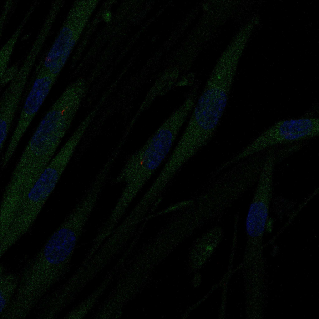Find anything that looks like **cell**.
<instances>
[{"instance_id": "obj_1", "label": "cell", "mask_w": 319, "mask_h": 319, "mask_svg": "<svg viewBox=\"0 0 319 319\" xmlns=\"http://www.w3.org/2000/svg\"><path fill=\"white\" fill-rule=\"evenodd\" d=\"M71 255L45 243L26 264L19 275L18 286L5 311L8 318H24L61 279Z\"/></svg>"}, {"instance_id": "obj_2", "label": "cell", "mask_w": 319, "mask_h": 319, "mask_svg": "<svg viewBox=\"0 0 319 319\" xmlns=\"http://www.w3.org/2000/svg\"><path fill=\"white\" fill-rule=\"evenodd\" d=\"M235 74L234 66L214 70L197 98L188 128L201 137L213 138L227 106Z\"/></svg>"}, {"instance_id": "obj_3", "label": "cell", "mask_w": 319, "mask_h": 319, "mask_svg": "<svg viewBox=\"0 0 319 319\" xmlns=\"http://www.w3.org/2000/svg\"><path fill=\"white\" fill-rule=\"evenodd\" d=\"M64 136L37 127L17 163L8 184L16 188H31L55 156Z\"/></svg>"}, {"instance_id": "obj_4", "label": "cell", "mask_w": 319, "mask_h": 319, "mask_svg": "<svg viewBox=\"0 0 319 319\" xmlns=\"http://www.w3.org/2000/svg\"><path fill=\"white\" fill-rule=\"evenodd\" d=\"M182 125L169 117L135 154L131 179L133 185L140 187L146 182L166 157Z\"/></svg>"}, {"instance_id": "obj_5", "label": "cell", "mask_w": 319, "mask_h": 319, "mask_svg": "<svg viewBox=\"0 0 319 319\" xmlns=\"http://www.w3.org/2000/svg\"><path fill=\"white\" fill-rule=\"evenodd\" d=\"M319 135V119L315 118L281 121L269 127L230 159L235 164L265 150L296 143Z\"/></svg>"}, {"instance_id": "obj_6", "label": "cell", "mask_w": 319, "mask_h": 319, "mask_svg": "<svg viewBox=\"0 0 319 319\" xmlns=\"http://www.w3.org/2000/svg\"><path fill=\"white\" fill-rule=\"evenodd\" d=\"M274 171L269 168L261 170L248 210L246 230L248 244L262 248L263 237L273 193Z\"/></svg>"}, {"instance_id": "obj_7", "label": "cell", "mask_w": 319, "mask_h": 319, "mask_svg": "<svg viewBox=\"0 0 319 319\" xmlns=\"http://www.w3.org/2000/svg\"><path fill=\"white\" fill-rule=\"evenodd\" d=\"M58 76L39 72L25 101L17 125L12 135L20 141L26 131L50 92Z\"/></svg>"}, {"instance_id": "obj_8", "label": "cell", "mask_w": 319, "mask_h": 319, "mask_svg": "<svg viewBox=\"0 0 319 319\" xmlns=\"http://www.w3.org/2000/svg\"><path fill=\"white\" fill-rule=\"evenodd\" d=\"M29 74L18 71L1 98L0 131L3 134L9 133Z\"/></svg>"}, {"instance_id": "obj_9", "label": "cell", "mask_w": 319, "mask_h": 319, "mask_svg": "<svg viewBox=\"0 0 319 319\" xmlns=\"http://www.w3.org/2000/svg\"><path fill=\"white\" fill-rule=\"evenodd\" d=\"M19 281V274L5 273L4 269L0 270V314L7 308L10 303L18 288Z\"/></svg>"}, {"instance_id": "obj_10", "label": "cell", "mask_w": 319, "mask_h": 319, "mask_svg": "<svg viewBox=\"0 0 319 319\" xmlns=\"http://www.w3.org/2000/svg\"><path fill=\"white\" fill-rule=\"evenodd\" d=\"M29 16L26 15L15 33L4 45L0 53V75L2 76L7 70L13 48L18 36L26 22Z\"/></svg>"}, {"instance_id": "obj_11", "label": "cell", "mask_w": 319, "mask_h": 319, "mask_svg": "<svg viewBox=\"0 0 319 319\" xmlns=\"http://www.w3.org/2000/svg\"><path fill=\"white\" fill-rule=\"evenodd\" d=\"M111 13L109 12H106L104 15V18L105 20L106 21H108L110 20L111 18Z\"/></svg>"}]
</instances>
